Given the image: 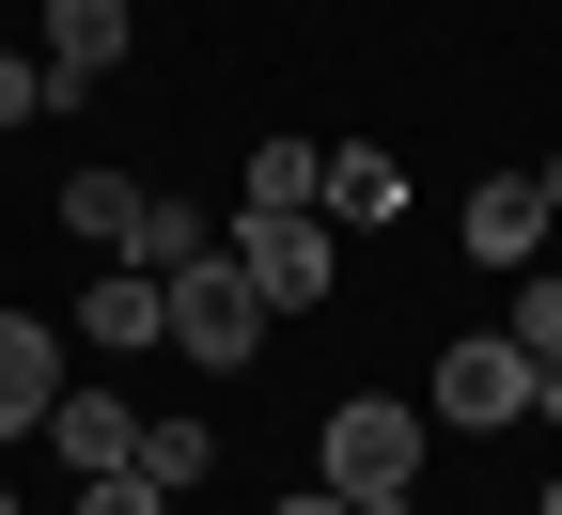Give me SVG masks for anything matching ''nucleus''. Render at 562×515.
Instances as JSON below:
<instances>
[{"instance_id":"aec40b11","label":"nucleus","mask_w":562,"mask_h":515,"mask_svg":"<svg viewBox=\"0 0 562 515\" xmlns=\"http://www.w3.org/2000/svg\"><path fill=\"white\" fill-rule=\"evenodd\" d=\"M531 188H547V219H562V141H547V172H531Z\"/></svg>"},{"instance_id":"6ab92c4d","label":"nucleus","mask_w":562,"mask_h":515,"mask_svg":"<svg viewBox=\"0 0 562 515\" xmlns=\"http://www.w3.org/2000/svg\"><path fill=\"white\" fill-rule=\"evenodd\" d=\"M531 406H547V422H562V359H531Z\"/></svg>"},{"instance_id":"7ed1b4c3","label":"nucleus","mask_w":562,"mask_h":515,"mask_svg":"<svg viewBox=\"0 0 562 515\" xmlns=\"http://www.w3.org/2000/svg\"><path fill=\"white\" fill-rule=\"evenodd\" d=\"M313 469H328L344 500H391V484H422V406H391V391H344V406L313 422Z\"/></svg>"},{"instance_id":"0eeeda50","label":"nucleus","mask_w":562,"mask_h":515,"mask_svg":"<svg viewBox=\"0 0 562 515\" xmlns=\"http://www.w3.org/2000/svg\"><path fill=\"white\" fill-rule=\"evenodd\" d=\"M79 344H94V359H140V344H172V281H157V266H110L94 298H79Z\"/></svg>"},{"instance_id":"2eb2a0df","label":"nucleus","mask_w":562,"mask_h":515,"mask_svg":"<svg viewBox=\"0 0 562 515\" xmlns=\"http://www.w3.org/2000/svg\"><path fill=\"white\" fill-rule=\"evenodd\" d=\"M140 469H157V484H203V469H220V437H203V422H140Z\"/></svg>"},{"instance_id":"4be33fe9","label":"nucleus","mask_w":562,"mask_h":515,"mask_svg":"<svg viewBox=\"0 0 562 515\" xmlns=\"http://www.w3.org/2000/svg\"><path fill=\"white\" fill-rule=\"evenodd\" d=\"M531 515H562V484H531Z\"/></svg>"},{"instance_id":"5701e85b","label":"nucleus","mask_w":562,"mask_h":515,"mask_svg":"<svg viewBox=\"0 0 562 515\" xmlns=\"http://www.w3.org/2000/svg\"><path fill=\"white\" fill-rule=\"evenodd\" d=\"M0 515H16V484H0Z\"/></svg>"},{"instance_id":"ddd939ff","label":"nucleus","mask_w":562,"mask_h":515,"mask_svg":"<svg viewBox=\"0 0 562 515\" xmlns=\"http://www.w3.org/2000/svg\"><path fill=\"white\" fill-rule=\"evenodd\" d=\"M313 172H328V141H297V125L250 141V203H313Z\"/></svg>"},{"instance_id":"4468645a","label":"nucleus","mask_w":562,"mask_h":515,"mask_svg":"<svg viewBox=\"0 0 562 515\" xmlns=\"http://www.w3.org/2000/svg\"><path fill=\"white\" fill-rule=\"evenodd\" d=\"M531 359H562V266H516V313H501Z\"/></svg>"},{"instance_id":"6e6552de","label":"nucleus","mask_w":562,"mask_h":515,"mask_svg":"<svg viewBox=\"0 0 562 515\" xmlns=\"http://www.w3.org/2000/svg\"><path fill=\"white\" fill-rule=\"evenodd\" d=\"M63 406V328L47 313H0V437H32Z\"/></svg>"},{"instance_id":"9b49d317","label":"nucleus","mask_w":562,"mask_h":515,"mask_svg":"<svg viewBox=\"0 0 562 515\" xmlns=\"http://www.w3.org/2000/svg\"><path fill=\"white\" fill-rule=\"evenodd\" d=\"M188 250H220V219H203V203H172V188H140V235H125V266H188Z\"/></svg>"},{"instance_id":"9d476101","label":"nucleus","mask_w":562,"mask_h":515,"mask_svg":"<svg viewBox=\"0 0 562 515\" xmlns=\"http://www.w3.org/2000/svg\"><path fill=\"white\" fill-rule=\"evenodd\" d=\"M47 454L79 469V484L125 469V454H140V406H125V391H63V406H47Z\"/></svg>"},{"instance_id":"f257e3e1","label":"nucleus","mask_w":562,"mask_h":515,"mask_svg":"<svg viewBox=\"0 0 562 515\" xmlns=\"http://www.w3.org/2000/svg\"><path fill=\"white\" fill-rule=\"evenodd\" d=\"M220 250L250 266V298H266V313H313V298H328V281H344V235H328V219H313V203H250V219H235V235H220Z\"/></svg>"},{"instance_id":"412c9836","label":"nucleus","mask_w":562,"mask_h":515,"mask_svg":"<svg viewBox=\"0 0 562 515\" xmlns=\"http://www.w3.org/2000/svg\"><path fill=\"white\" fill-rule=\"evenodd\" d=\"M360 515H422V484H391V500H360Z\"/></svg>"},{"instance_id":"f3484780","label":"nucleus","mask_w":562,"mask_h":515,"mask_svg":"<svg viewBox=\"0 0 562 515\" xmlns=\"http://www.w3.org/2000/svg\"><path fill=\"white\" fill-rule=\"evenodd\" d=\"M0 125H47V63L32 47H0Z\"/></svg>"},{"instance_id":"a211bd4d","label":"nucleus","mask_w":562,"mask_h":515,"mask_svg":"<svg viewBox=\"0 0 562 515\" xmlns=\"http://www.w3.org/2000/svg\"><path fill=\"white\" fill-rule=\"evenodd\" d=\"M266 515H360V500H344V484H313V500H266Z\"/></svg>"},{"instance_id":"1a4fd4ad","label":"nucleus","mask_w":562,"mask_h":515,"mask_svg":"<svg viewBox=\"0 0 562 515\" xmlns=\"http://www.w3.org/2000/svg\"><path fill=\"white\" fill-rule=\"evenodd\" d=\"M531 250H547V188H531V172H484V188H469V266L516 281Z\"/></svg>"},{"instance_id":"f8f14e48","label":"nucleus","mask_w":562,"mask_h":515,"mask_svg":"<svg viewBox=\"0 0 562 515\" xmlns=\"http://www.w3.org/2000/svg\"><path fill=\"white\" fill-rule=\"evenodd\" d=\"M63 235L125 250V235H140V188H125V172H63Z\"/></svg>"},{"instance_id":"39448f33","label":"nucleus","mask_w":562,"mask_h":515,"mask_svg":"<svg viewBox=\"0 0 562 515\" xmlns=\"http://www.w3.org/2000/svg\"><path fill=\"white\" fill-rule=\"evenodd\" d=\"M47 110H79L94 79H110V63H125V0H47Z\"/></svg>"},{"instance_id":"20e7f679","label":"nucleus","mask_w":562,"mask_h":515,"mask_svg":"<svg viewBox=\"0 0 562 515\" xmlns=\"http://www.w3.org/2000/svg\"><path fill=\"white\" fill-rule=\"evenodd\" d=\"M422 406H438L453 437H501V422H531V344H516V328H469V344H438V391H422Z\"/></svg>"},{"instance_id":"dca6fc26","label":"nucleus","mask_w":562,"mask_h":515,"mask_svg":"<svg viewBox=\"0 0 562 515\" xmlns=\"http://www.w3.org/2000/svg\"><path fill=\"white\" fill-rule=\"evenodd\" d=\"M79 515H172V484L125 454V469H94V484H79Z\"/></svg>"},{"instance_id":"f03ea898","label":"nucleus","mask_w":562,"mask_h":515,"mask_svg":"<svg viewBox=\"0 0 562 515\" xmlns=\"http://www.w3.org/2000/svg\"><path fill=\"white\" fill-rule=\"evenodd\" d=\"M172 344L203 359V376H250V359H266V298H250L235 250H188L172 266Z\"/></svg>"},{"instance_id":"423d86ee","label":"nucleus","mask_w":562,"mask_h":515,"mask_svg":"<svg viewBox=\"0 0 562 515\" xmlns=\"http://www.w3.org/2000/svg\"><path fill=\"white\" fill-rule=\"evenodd\" d=\"M313 219H328V235H375V219H406V157H391V141H328Z\"/></svg>"}]
</instances>
